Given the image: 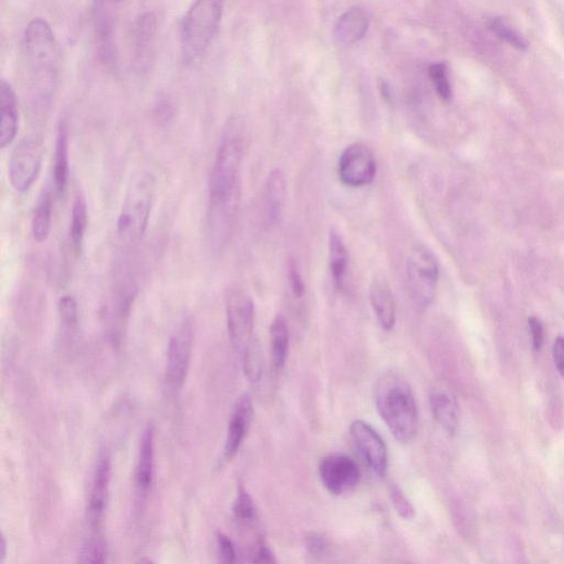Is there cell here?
<instances>
[{
    "instance_id": "obj_37",
    "label": "cell",
    "mask_w": 564,
    "mask_h": 564,
    "mask_svg": "<svg viewBox=\"0 0 564 564\" xmlns=\"http://www.w3.org/2000/svg\"><path fill=\"white\" fill-rule=\"evenodd\" d=\"M252 564H276L275 556L265 542L257 543L252 552Z\"/></svg>"
},
{
    "instance_id": "obj_21",
    "label": "cell",
    "mask_w": 564,
    "mask_h": 564,
    "mask_svg": "<svg viewBox=\"0 0 564 564\" xmlns=\"http://www.w3.org/2000/svg\"><path fill=\"white\" fill-rule=\"evenodd\" d=\"M69 168V128L65 119H60L55 134L54 171V188L59 195L65 193Z\"/></svg>"
},
{
    "instance_id": "obj_33",
    "label": "cell",
    "mask_w": 564,
    "mask_h": 564,
    "mask_svg": "<svg viewBox=\"0 0 564 564\" xmlns=\"http://www.w3.org/2000/svg\"><path fill=\"white\" fill-rule=\"evenodd\" d=\"M59 312L62 322L69 329H74L79 324V310L76 300L69 296H64L59 302Z\"/></svg>"
},
{
    "instance_id": "obj_3",
    "label": "cell",
    "mask_w": 564,
    "mask_h": 564,
    "mask_svg": "<svg viewBox=\"0 0 564 564\" xmlns=\"http://www.w3.org/2000/svg\"><path fill=\"white\" fill-rule=\"evenodd\" d=\"M375 405L398 442L411 443L418 432V407L409 382L396 371H387L376 381Z\"/></svg>"
},
{
    "instance_id": "obj_22",
    "label": "cell",
    "mask_w": 564,
    "mask_h": 564,
    "mask_svg": "<svg viewBox=\"0 0 564 564\" xmlns=\"http://www.w3.org/2000/svg\"><path fill=\"white\" fill-rule=\"evenodd\" d=\"M430 406L436 421L444 430L455 433L459 427L460 415L457 401L452 395L442 390H434L430 394Z\"/></svg>"
},
{
    "instance_id": "obj_15",
    "label": "cell",
    "mask_w": 564,
    "mask_h": 564,
    "mask_svg": "<svg viewBox=\"0 0 564 564\" xmlns=\"http://www.w3.org/2000/svg\"><path fill=\"white\" fill-rule=\"evenodd\" d=\"M111 478V455L106 450H103L98 455L94 473H93L89 498H87V517H89L90 524L94 529L100 525L103 516H104Z\"/></svg>"
},
{
    "instance_id": "obj_32",
    "label": "cell",
    "mask_w": 564,
    "mask_h": 564,
    "mask_svg": "<svg viewBox=\"0 0 564 564\" xmlns=\"http://www.w3.org/2000/svg\"><path fill=\"white\" fill-rule=\"evenodd\" d=\"M233 511L238 520L241 521H252L256 517V507L253 504L251 495L244 489V486H240L238 489L234 506H233Z\"/></svg>"
},
{
    "instance_id": "obj_43",
    "label": "cell",
    "mask_w": 564,
    "mask_h": 564,
    "mask_svg": "<svg viewBox=\"0 0 564 564\" xmlns=\"http://www.w3.org/2000/svg\"><path fill=\"white\" fill-rule=\"evenodd\" d=\"M134 564H154V563L152 560H150V559L148 558H143L141 559V560H138Z\"/></svg>"
},
{
    "instance_id": "obj_4",
    "label": "cell",
    "mask_w": 564,
    "mask_h": 564,
    "mask_svg": "<svg viewBox=\"0 0 564 564\" xmlns=\"http://www.w3.org/2000/svg\"><path fill=\"white\" fill-rule=\"evenodd\" d=\"M223 17V4L199 0L190 5L180 22L181 54L186 64H194L208 53Z\"/></svg>"
},
{
    "instance_id": "obj_20",
    "label": "cell",
    "mask_w": 564,
    "mask_h": 564,
    "mask_svg": "<svg viewBox=\"0 0 564 564\" xmlns=\"http://www.w3.org/2000/svg\"><path fill=\"white\" fill-rule=\"evenodd\" d=\"M154 428L153 424L144 429L139 446L136 484L139 494L147 495L154 478Z\"/></svg>"
},
{
    "instance_id": "obj_30",
    "label": "cell",
    "mask_w": 564,
    "mask_h": 564,
    "mask_svg": "<svg viewBox=\"0 0 564 564\" xmlns=\"http://www.w3.org/2000/svg\"><path fill=\"white\" fill-rule=\"evenodd\" d=\"M242 361L247 379L251 382L260 381L262 372V361L260 345H258L257 341L244 355H242Z\"/></svg>"
},
{
    "instance_id": "obj_35",
    "label": "cell",
    "mask_w": 564,
    "mask_h": 564,
    "mask_svg": "<svg viewBox=\"0 0 564 564\" xmlns=\"http://www.w3.org/2000/svg\"><path fill=\"white\" fill-rule=\"evenodd\" d=\"M390 495L392 505H394L395 510L402 519L411 520L415 517V510H413L411 501L403 495L401 489H398L396 485H391Z\"/></svg>"
},
{
    "instance_id": "obj_6",
    "label": "cell",
    "mask_w": 564,
    "mask_h": 564,
    "mask_svg": "<svg viewBox=\"0 0 564 564\" xmlns=\"http://www.w3.org/2000/svg\"><path fill=\"white\" fill-rule=\"evenodd\" d=\"M406 276L413 302L418 307H429L436 297L439 266L437 258L427 247L412 248L407 260Z\"/></svg>"
},
{
    "instance_id": "obj_5",
    "label": "cell",
    "mask_w": 564,
    "mask_h": 564,
    "mask_svg": "<svg viewBox=\"0 0 564 564\" xmlns=\"http://www.w3.org/2000/svg\"><path fill=\"white\" fill-rule=\"evenodd\" d=\"M156 193L157 178L152 171L141 169L133 174L117 220V233L123 242H136L144 235Z\"/></svg>"
},
{
    "instance_id": "obj_1",
    "label": "cell",
    "mask_w": 564,
    "mask_h": 564,
    "mask_svg": "<svg viewBox=\"0 0 564 564\" xmlns=\"http://www.w3.org/2000/svg\"><path fill=\"white\" fill-rule=\"evenodd\" d=\"M247 143L241 117L227 121L209 177L208 227L212 242L223 244L234 224L241 200V170Z\"/></svg>"
},
{
    "instance_id": "obj_31",
    "label": "cell",
    "mask_w": 564,
    "mask_h": 564,
    "mask_svg": "<svg viewBox=\"0 0 564 564\" xmlns=\"http://www.w3.org/2000/svg\"><path fill=\"white\" fill-rule=\"evenodd\" d=\"M429 76H430L434 90L444 101H449L452 95L451 83L449 80L447 65L444 64H433L429 67Z\"/></svg>"
},
{
    "instance_id": "obj_7",
    "label": "cell",
    "mask_w": 564,
    "mask_h": 564,
    "mask_svg": "<svg viewBox=\"0 0 564 564\" xmlns=\"http://www.w3.org/2000/svg\"><path fill=\"white\" fill-rule=\"evenodd\" d=\"M117 7L118 3L114 2H95L92 5L93 34L98 60L111 74H115L119 69Z\"/></svg>"
},
{
    "instance_id": "obj_2",
    "label": "cell",
    "mask_w": 564,
    "mask_h": 564,
    "mask_svg": "<svg viewBox=\"0 0 564 564\" xmlns=\"http://www.w3.org/2000/svg\"><path fill=\"white\" fill-rule=\"evenodd\" d=\"M23 53L38 101L49 105L59 71V46L54 31L43 17L31 19L23 35Z\"/></svg>"
},
{
    "instance_id": "obj_39",
    "label": "cell",
    "mask_w": 564,
    "mask_h": 564,
    "mask_svg": "<svg viewBox=\"0 0 564 564\" xmlns=\"http://www.w3.org/2000/svg\"><path fill=\"white\" fill-rule=\"evenodd\" d=\"M289 279L294 297L302 298L304 296L305 287L302 273H300L296 266L290 267Z\"/></svg>"
},
{
    "instance_id": "obj_18",
    "label": "cell",
    "mask_w": 564,
    "mask_h": 564,
    "mask_svg": "<svg viewBox=\"0 0 564 564\" xmlns=\"http://www.w3.org/2000/svg\"><path fill=\"white\" fill-rule=\"evenodd\" d=\"M371 17L366 9L351 7L340 15L334 25V37L339 44L353 45L365 37L369 31Z\"/></svg>"
},
{
    "instance_id": "obj_12",
    "label": "cell",
    "mask_w": 564,
    "mask_h": 564,
    "mask_svg": "<svg viewBox=\"0 0 564 564\" xmlns=\"http://www.w3.org/2000/svg\"><path fill=\"white\" fill-rule=\"evenodd\" d=\"M158 19L156 14L146 10L134 19L133 27V62L139 74L152 69L156 56Z\"/></svg>"
},
{
    "instance_id": "obj_41",
    "label": "cell",
    "mask_w": 564,
    "mask_h": 564,
    "mask_svg": "<svg viewBox=\"0 0 564 564\" xmlns=\"http://www.w3.org/2000/svg\"><path fill=\"white\" fill-rule=\"evenodd\" d=\"M552 354L559 374L564 379V336H559L555 341Z\"/></svg>"
},
{
    "instance_id": "obj_26",
    "label": "cell",
    "mask_w": 564,
    "mask_h": 564,
    "mask_svg": "<svg viewBox=\"0 0 564 564\" xmlns=\"http://www.w3.org/2000/svg\"><path fill=\"white\" fill-rule=\"evenodd\" d=\"M286 198V180L281 170L272 171L269 175L265 191V203L269 219L276 221L282 213Z\"/></svg>"
},
{
    "instance_id": "obj_40",
    "label": "cell",
    "mask_w": 564,
    "mask_h": 564,
    "mask_svg": "<svg viewBox=\"0 0 564 564\" xmlns=\"http://www.w3.org/2000/svg\"><path fill=\"white\" fill-rule=\"evenodd\" d=\"M528 322H529L532 346H534L535 351H539L543 344V338H545L541 321L538 318L532 317L529 321H528Z\"/></svg>"
},
{
    "instance_id": "obj_16",
    "label": "cell",
    "mask_w": 564,
    "mask_h": 564,
    "mask_svg": "<svg viewBox=\"0 0 564 564\" xmlns=\"http://www.w3.org/2000/svg\"><path fill=\"white\" fill-rule=\"evenodd\" d=\"M253 419V407L250 396H242L237 401L227 427L224 457L227 460L236 457L247 437Z\"/></svg>"
},
{
    "instance_id": "obj_13",
    "label": "cell",
    "mask_w": 564,
    "mask_h": 564,
    "mask_svg": "<svg viewBox=\"0 0 564 564\" xmlns=\"http://www.w3.org/2000/svg\"><path fill=\"white\" fill-rule=\"evenodd\" d=\"M320 476L325 489L335 496L350 493L360 482L359 465L344 454H331L320 464Z\"/></svg>"
},
{
    "instance_id": "obj_25",
    "label": "cell",
    "mask_w": 564,
    "mask_h": 564,
    "mask_svg": "<svg viewBox=\"0 0 564 564\" xmlns=\"http://www.w3.org/2000/svg\"><path fill=\"white\" fill-rule=\"evenodd\" d=\"M271 343L272 364L276 371H282L286 365L289 351V330L286 319L277 314L271 325Z\"/></svg>"
},
{
    "instance_id": "obj_24",
    "label": "cell",
    "mask_w": 564,
    "mask_h": 564,
    "mask_svg": "<svg viewBox=\"0 0 564 564\" xmlns=\"http://www.w3.org/2000/svg\"><path fill=\"white\" fill-rule=\"evenodd\" d=\"M329 252L330 271L333 282L336 288L343 289L349 268V252L339 233H331Z\"/></svg>"
},
{
    "instance_id": "obj_10",
    "label": "cell",
    "mask_w": 564,
    "mask_h": 564,
    "mask_svg": "<svg viewBox=\"0 0 564 564\" xmlns=\"http://www.w3.org/2000/svg\"><path fill=\"white\" fill-rule=\"evenodd\" d=\"M193 351V331L184 324L170 339L165 365V385L173 394H179L185 384Z\"/></svg>"
},
{
    "instance_id": "obj_34",
    "label": "cell",
    "mask_w": 564,
    "mask_h": 564,
    "mask_svg": "<svg viewBox=\"0 0 564 564\" xmlns=\"http://www.w3.org/2000/svg\"><path fill=\"white\" fill-rule=\"evenodd\" d=\"M216 550L220 564H237L238 557L234 542L223 532H217Z\"/></svg>"
},
{
    "instance_id": "obj_23",
    "label": "cell",
    "mask_w": 564,
    "mask_h": 564,
    "mask_svg": "<svg viewBox=\"0 0 564 564\" xmlns=\"http://www.w3.org/2000/svg\"><path fill=\"white\" fill-rule=\"evenodd\" d=\"M53 190L48 185L39 196L31 221V233L35 242H44L48 240L53 224Z\"/></svg>"
},
{
    "instance_id": "obj_19",
    "label": "cell",
    "mask_w": 564,
    "mask_h": 564,
    "mask_svg": "<svg viewBox=\"0 0 564 564\" xmlns=\"http://www.w3.org/2000/svg\"><path fill=\"white\" fill-rule=\"evenodd\" d=\"M370 302L381 327L385 331L394 329L396 303L385 277H376L372 281L370 287Z\"/></svg>"
},
{
    "instance_id": "obj_28",
    "label": "cell",
    "mask_w": 564,
    "mask_h": 564,
    "mask_svg": "<svg viewBox=\"0 0 564 564\" xmlns=\"http://www.w3.org/2000/svg\"><path fill=\"white\" fill-rule=\"evenodd\" d=\"M106 542L95 530L83 545L77 564H106Z\"/></svg>"
},
{
    "instance_id": "obj_27",
    "label": "cell",
    "mask_w": 564,
    "mask_h": 564,
    "mask_svg": "<svg viewBox=\"0 0 564 564\" xmlns=\"http://www.w3.org/2000/svg\"><path fill=\"white\" fill-rule=\"evenodd\" d=\"M87 204L84 195L76 193L71 210L70 240L75 252L82 251L87 229Z\"/></svg>"
},
{
    "instance_id": "obj_17",
    "label": "cell",
    "mask_w": 564,
    "mask_h": 564,
    "mask_svg": "<svg viewBox=\"0 0 564 564\" xmlns=\"http://www.w3.org/2000/svg\"><path fill=\"white\" fill-rule=\"evenodd\" d=\"M18 102L14 87L6 79L0 81V147L6 148L18 133Z\"/></svg>"
},
{
    "instance_id": "obj_42",
    "label": "cell",
    "mask_w": 564,
    "mask_h": 564,
    "mask_svg": "<svg viewBox=\"0 0 564 564\" xmlns=\"http://www.w3.org/2000/svg\"><path fill=\"white\" fill-rule=\"evenodd\" d=\"M7 555V541L5 539V537L2 538V543H0V557H2V563H4L5 559H6Z\"/></svg>"
},
{
    "instance_id": "obj_36",
    "label": "cell",
    "mask_w": 564,
    "mask_h": 564,
    "mask_svg": "<svg viewBox=\"0 0 564 564\" xmlns=\"http://www.w3.org/2000/svg\"><path fill=\"white\" fill-rule=\"evenodd\" d=\"M153 115L158 123L167 124L175 115V105L168 95H160L154 102Z\"/></svg>"
},
{
    "instance_id": "obj_29",
    "label": "cell",
    "mask_w": 564,
    "mask_h": 564,
    "mask_svg": "<svg viewBox=\"0 0 564 564\" xmlns=\"http://www.w3.org/2000/svg\"><path fill=\"white\" fill-rule=\"evenodd\" d=\"M489 25L493 33L498 35L505 43L514 46V48L524 51L528 48L527 41L522 35L511 27L509 23L500 17H493L489 20Z\"/></svg>"
},
{
    "instance_id": "obj_14",
    "label": "cell",
    "mask_w": 564,
    "mask_h": 564,
    "mask_svg": "<svg viewBox=\"0 0 564 564\" xmlns=\"http://www.w3.org/2000/svg\"><path fill=\"white\" fill-rule=\"evenodd\" d=\"M350 433L365 462L376 474L384 476L388 469V451L384 440L371 424L355 421L351 424Z\"/></svg>"
},
{
    "instance_id": "obj_11",
    "label": "cell",
    "mask_w": 564,
    "mask_h": 564,
    "mask_svg": "<svg viewBox=\"0 0 564 564\" xmlns=\"http://www.w3.org/2000/svg\"><path fill=\"white\" fill-rule=\"evenodd\" d=\"M338 168L341 183L360 188L374 181L377 164L374 153L369 147L363 143H353L341 153Z\"/></svg>"
},
{
    "instance_id": "obj_8",
    "label": "cell",
    "mask_w": 564,
    "mask_h": 564,
    "mask_svg": "<svg viewBox=\"0 0 564 564\" xmlns=\"http://www.w3.org/2000/svg\"><path fill=\"white\" fill-rule=\"evenodd\" d=\"M44 162L40 138L25 136L15 144L8 163V179L19 193H27L37 181Z\"/></svg>"
},
{
    "instance_id": "obj_9",
    "label": "cell",
    "mask_w": 564,
    "mask_h": 564,
    "mask_svg": "<svg viewBox=\"0 0 564 564\" xmlns=\"http://www.w3.org/2000/svg\"><path fill=\"white\" fill-rule=\"evenodd\" d=\"M226 321L233 348L241 356L244 355L256 341L253 339L255 305L252 298L242 292L233 293L226 305Z\"/></svg>"
},
{
    "instance_id": "obj_38",
    "label": "cell",
    "mask_w": 564,
    "mask_h": 564,
    "mask_svg": "<svg viewBox=\"0 0 564 564\" xmlns=\"http://www.w3.org/2000/svg\"><path fill=\"white\" fill-rule=\"evenodd\" d=\"M305 546L313 556H322L327 550L328 543L322 536L312 532V534L305 537Z\"/></svg>"
}]
</instances>
